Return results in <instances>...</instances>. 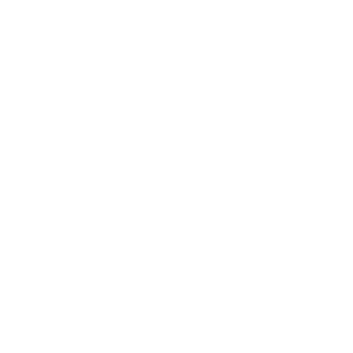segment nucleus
Returning a JSON list of instances; mask_svg holds the SVG:
<instances>
[]
</instances>
